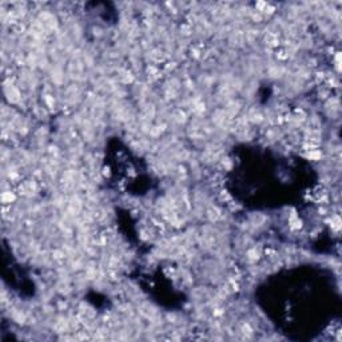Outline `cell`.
Returning <instances> with one entry per match:
<instances>
[{"label":"cell","instance_id":"1","mask_svg":"<svg viewBox=\"0 0 342 342\" xmlns=\"http://www.w3.org/2000/svg\"><path fill=\"white\" fill-rule=\"evenodd\" d=\"M266 41L270 46H277V44H278V39L275 38V35H273V34H269V35L266 36Z\"/></svg>","mask_w":342,"mask_h":342},{"label":"cell","instance_id":"2","mask_svg":"<svg viewBox=\"0 0 342 342\" xmlns=\"http://www.w3.org/2000/svg\"><path fill=\"white\" fill-rule=\"evenodd\" d=\"M209 217L211 220H217L218 218H219V211H218L217 209H211L209 211Z\"/></svg>","mask_w":342,"mask_h":342}]
</instances>
